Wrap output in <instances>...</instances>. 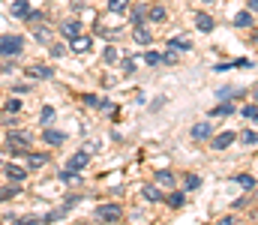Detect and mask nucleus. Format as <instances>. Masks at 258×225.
I'll return each mask as SVG.
<instances>
[{"instance_id": "27", "label": "nucleus", "mask_w": 258, "mask_h": 225, "mask_svg": "<svg viewBox=\"0 0 258 225\" xmlns=\"http://www.w3.org/2000/svg\"><path fill=\"white\" fill-rule=\"evenodd\" d=\"M57 177H60V183H81V177H78V171H69V168H63V171H60Z\"/></svg>"}, {"instance_id": "35", "label": "nucleus", "mask_w": 258, "mask_h": 225, "mask_svg": "<svg viewBox=\"0 0 258 225\" xmlns=\"http://www.w3.org/2000/svg\"><path fill=\"white\" fill-rule=\"evenodd\" d=\"M84 102H87L90 108H99V102H102V99H99V96H93V93H87V96H84Z\"/></svg>"}, {"instance_id": "15", "label": "nucleus", "mask_w": 258, "mask_h": 225, "mask_svg": "<svg viewBox=\"0 0 258 225\" xmlns=\"http://www.w3.org/2000/svg\"><path fill=\"white\" fill-rule=\"evenodd\" d=\"M33 36H36V42H42V45H51V30H48L42 21L33 27Z\"/></svg>"}, {"instance_id": "38", "label": "nucleus", "mask_w": 258, "mask_h": 225, "mask_svg": "<svg viewBox=\"0 0 258 225\" xmlns=\"http://www.w3.org/2000/svg\"><path fill=\"white\" fill-rule=\"evenodd\" d=\"M243 117H255L258 120V105H246V108H243Z\"/></svg>"}, {"instance_id": "26", "label": "nucleus", "mask_w": 258, "mask_h": 225, "mask_svg": "<svg viewBox=\"0 0 258 225\" xmlns=\"http://www.w3.org/2000/svg\"><path fill=\"white\" fill-rule=\"evenodd\" d=\"M240 141H243L246 147H252V144H258V132L255 129H243V132H240Z\"/></svg>"}, {"instance_id": "7", "label": "nucleus", "mask_w": 258, "mask_h": 225, "mask_svg": "<svg viewBox=\"0 0 258 225\" xmlns=\"http://www.w3.org/2000/svg\"><path fill=\"white\" fill-rule=\"evenodd\" d=\"M3 174H6L12 183H24V180H27V168H21V165H15V162H12V165H3Z\"/></svg>"}, {"instance_id": "23", "label": "nucleus", "mask_w": 258, "mask_h": 225, "mask_svg": "<svg viewBox=\"0 0 258 225\" xmlns=\"http://www.w3.org/2000/svg\"><path fill=\"white\" fill-rule=\"evenodd\" d=\"M144 18H147V6H132V27L144 24Z\"/></svg>"}, {"instance_id": "41", "label": "nucleus", "mask_w": 258, "mask_h": 225, "mask_svg": "<svg viewBox=\"0 0 258 225\" xmlns=\"http://www.w3.org/2000/svg\"><path fill=\"white\" fill-rule=\"evenodd\" d=\"M249 12H252V15L258 12V0H249Z\"/></svg>"}, {"instance_id": "11", "label": "nucleus", "mask_w": 258, "mask_h": 225, "mask_svg": "<svg viewBox=\"0 0 258 225\" xmlns=\"http://www.w3.org/2000/svg\"><path fill=\"white\" fill-rule=\"evenodd\" d=\"M9 15H12V18H27V15H30V3H27V0H12Z\"/></svg>"}, {"instance_id": "20", "label": "nucleus", "mask_w": 258, "mask_h": 225, "mask_svg": "<svg viewBox=\"0 0 258 225\" xmlns=\"http://www.w3.org/2000/svg\"><path fill=\"white\" fill-rule=\"evenodd\" d=\"M156 186L159 189H171L174 186V174L171 171H156Z\"/></svg>"}, {"instance_id": "29", "label": "nucleus", "mask_w": 258, "mask_h": 225, "mask_svg": "<svg viewBox=\"0 0 258 225\" xmlns=\"http://www.w3.org/2000/svg\"><path fill=\"white\" fill-rule=\"evenodd\" d=\"M147 18L150 21H165V9L162 6H147Z\"/></svg>"}, {"instance_id": "14", "label": "nucleus", "mask_w": 258, "mask_h": 225, "mask_svg": "<svg viewBox=\"0 0 258 225\" xmlns=\"http://www.w3.org/2000/svg\"><path fill=\"white\" fill-rule=\"evenodd\" d=\"M195 24H198V30H201V33H210V30L216 27V24H213V18H210L207 12H198V15H195Z\"/></svg>"}, {"instance_id": "40", "label": "nucleus", "mask_w": 258, "mask_h": 225, "mask_svg": "<svg viewBox=\"0 0 258 225\" xmlns=\"http://www.w3.org/2000/svg\"><path fill=\"white\" fill-rule=\"evenodd\" d=\"M123 72H126V75L135 72V60H123Z\"/></svg>"}, {"instance_id": "42", "label": "nucleus", "mask_w": 258, "mask_h": 225, "mask_svg": "<svg viewBox=\"0 0 258 225\" xmlns=\"http://www.w3.org/2000/svg\"><path fill=\"white\" fill-rule=\"evenodd\" d=\"M252 93H255V102H258V84H255V90H252Z\"/></svg>"}, {"instance_id": "30", "label": "nucleus", "mask_w": 258, "mask_h": 225, "mask_svg": "<svg viewBox=\"0 0 258 225\" xmlns=\"http://www.w3.org/2000/svg\"><path fill=\"white\" fill-rule=\"evenodd\" d=\"M102 60H105V63H117V60H120V51H117L114 45H108V48L102 51Z\"/></svg>"}, {"instance_id": "36", "label": "nucleus", "mask_w": 258, "mask_h": 225, "mask_svg": "<svg viewBox=\"0 0 258 225\" xmlns=\"http://www.w3.org/2000/svg\"><path fill=\"white\" fill-rule=\"evenodd\" d=\"M78 201H81V195H75V192H72V195H66L63 207H75V204H78Z\"/></svg>"}, {"instance_id": "33", "label": "nucleus", "mask_w": 258, "mask_h": 225, "mask_svg": "<svg viewBox=\"0 0 258 225\" xmlns=\"http://www.w3.org/2000/svg\"><path fill=\"white\" fill-rule=\"evenodd\" d=\"M6 111H9V114H18V111H21V99H18V96L6 99Z\"/></svg>"}, {"instance_id": "24", "label": "nucleus", "mask_w": 258, "mask_h": 225, "mask_svg": "<svg viewBox=\"0 0 258 225\" xmlns=\"http://www.w3.org/2000/svg\"><path fill=\"white\" fill-rule=\"evenodd\" d=\"M51 120H54V108H51V105H42V111H39V123H42V126H51Z\"/></svg>"}, {"instance_id": "4", "label": "nucleus", "mask_w": 258, "mask_h": 225, "mask_svg": "<svg viewBox=\"0 0 258 225\" xmlns=\"http://www.w3.org/2000/svg\"><path fill=\"white\" fill-rule=\"evenodd\" d=\"M87 162H90V150H75L72 156H69V162H66V168L69 171H81V168H87Z\"/></svg>"}, {"instance_id": "9", "label": "nucleus", "mask_w": 258, "mask_h": 225, "mask_svg": "<svg viewBox=\"0 0 258 225\" xmlns=\"http://www.w3.org/2000/svg\"><path fill=\"white\" fill-rule=\"evenodd\" d=\"M141 195H144V201H150V204H156V201H165L156 183H144V186H141Z\"/></svg>"}, {"instance_id": "19", "label": "nucleus", "mask_w": 258, "mask_h": 225, "mask_svg": "<svg viewBox=\"0 0 258 225\" xmlns=\"http://www.w3.org/2000/svg\"><path fill=\"white\" fill-rule=\"evenodd\" d=\"M45 162H48V153H30V150H27V165H30L33 171H36V168H42Z\"/></svg>"}, {"instance_id": "39", "label": "nucleus", "mask_w": 258, "mask_h": 225, "mask_svg": "<svg viewBox=\"0 0 258 225\" xmlns=\"http://www.w3.org/2000/svg\"><path fill=\"white\" fill-rule=\"evenodd\" d=\"M63 54H66L63 45H51V57H63Z\"/></svg>"}, {"instance_id": "31", "label": "nucleus", "mask_w": 258, "mask_h": 225, "mask_svg": "<svg viewBox=\"0 0 258 225\" xmlns=\"http://www.w3.org/2000/svg\"><path fill=\"white\" fill-rule=\"evenodd\" d=\"M234 180H237L243 189H255V177H252V174H234Z\"/></svg>"}, {"instance_id": "16", "label": "nucleus", "mask_w": 258, "mask_h": 225, "mask_svg": "<svg viewBox=\"0 0 258 225\" xmlns=\"http://www.w3.org/2000/svg\"><path fill=\"white\" fill-rule=\"evenodd\" d=\"M135 42H138V45H150V42H153V33H150L144 24H135Z\"/></svg>"}, {"instance_id": "3", "label": "nucleus", "mask_w": 258, "mask_h": 225, "mask_svg": "<svg viewBox=\"0 0 258 225\" xmlns=\"http://www.w3.org/2000/svg\"><path fill=\"white\" fill-rule=\"evenodd\" d=\"M96 219L99 222H120L123 219V207L120 204H99L96 207Z\"/></svg>"}, {"instance_id": "1", "label": "nucleus", "mask_w": 258, "mask_h": 225, "mask_svg": "<svg viewBox=\"0 0 258 225\" xmlns=\"http://www.w3.org/2000/svg\"><path fill=\"white\" fill-rule=\"evenodd\" d=\"M30 144H33V135L30 132H24L18 126H9V132H6V150L12 156H27Z\"/></svg>"}, {"instance_id": "21", "label": "nucleus", "mask_w": 258, "mask_h": 225, "mask_svg": "<svg viewBox=\"0 0 258 225\" xmlns=\"http://www.w3.org/2000/svg\"><path fill=\"white\" fill-rule=\"evenodd\" d=\"M168 48H174V51L180 54V51H192V42H189V39H183V36H174V39L168 42Z\"/></svg>"}, {"instance_id": "5", "label": "nucleus", "mask_w": 258, "mask_h": 225, "mask_svg": "<svg viewBox=\"0 0 258 225\" xmlns=\"http://www.w3.org/2000/svg\"><path fill=\"white\" fill-rule=\"evenodd\" d=\"M69 48H72L75 54H90V48H93V39H90L87 33H78L75 39H69Z\"/></svg>"}, {"instance_id": "8", "label": "nucleus", "mask_w": 258, "mask_h": 225, "mask_svg": "<svg viewBox=\"0 0 258 225\" xmlns=\"http://www.w3.org/2000/svg\"><path fill=\"white\" fill-rule=\"evenodd\" d=\"M234 141H237V135H234V132H219V135L210 141V147H213V150H225V147H231Z\"/></svg>"}, {"instance_id": "34", "label": "nucleus", "mask_w": 258, "mask_h": 225, "mask_svg": "<svg viewBox=\"0 0 258 225\" xmlns=\"http://www.w3.org/2000/svg\"><path fill=\"white\" fill-rule=\"evenodd\" d=\"M108 9L111 12H123V9H129V0H108Z\"/></svg>"}, {"instance_id": "18", "label": "nucleus", "mask_w": 258, "mask_h": 225, "mask_svg": "<svg viewBox=\"0 0 258 225\" xmlns=\"http://www.w3.org/2000/svg\"><path fill=\"white\" fill-rule=\"evenodd\" d=\"M234 27H240V30H246V27H252V12H249V9H243V12H237V15H234Z\"/></svg>"}, {"instance_id": "32", "label": "nucleus", "mask_w": 258, "mask_h": 225, "mask_svg": "<svg viewBox=\"0 0 258 225\" xmlns=\"http://www.w3.org/2000/svg\"><path fill=\"white\" fill-rule=\"evenodd\" d=\"M144 60H147L150 66H156V63H165V54H159V51H147Z\"/></svg>"}, {"instance_id": "22", "label": "nucleus", "mask_w": 258, "mask_h": 225, "mask_svg": "<svg viewBox=\"0 0 258 225\" xmlns=\"http://www.w3.org/2000/svg\"><path fill=\"white\" fill-rule=\"evenodd\" d=\"M165 204H168L171 210H180V207L186 204V198H183V192H171V195L165 198Z\"/></svg>"}, {"instance_id": "28", "label": "nucleus", "mask_w": 258, "mask_h": 225, "mask_svg": "<svg viewBox=\"0 0 258 225\" xmlns=\"http://www.w3.org/2000/svg\"><path fill=\"white\" fill-rule=\"evenodd\" d=\"M198 186H201V177H198V174H186V177H183V189H186V192H192Z\"/></svg>"}, {"instance_id": "37", "label": "nucleus", "mask_w": 258, "mask_h": 225, "mask_svg": "<svg viewBox=\"0 0 258 225\" xmlns=\"http://www.w3.org/2000/svg\"><path fill=\"white\" fill-rule=\"evenodd\" d=\"M39 222H42L39 216H24V219H18L15 225H39Z\"/></svg>"}, {"instance_id": "6", "label": "nucleus", "mask_w": 258, "mask_h": 225, "mask_svg": "<svg viewBox=\"0 0 258 225\" xmlns=\"http://www.w3.org/2000/svg\"><path fill=\"white\" fill-rule=\"evenodd\" d=\"M42 141L45 144H51V147H60L66 141V132H60V129H51V126H45L42 129Z\"/></svg>"}, {"instance_id": "2", "label": "nucleus", "mask_w": 258, "mask_h": 225, "mask_svg": "<svg viewBox=\"0 0 258 225\" xmlns=\"http://www.w3.org/2000/svg\"><path fill=\"white\" fill-rule=\"evenodd\" d=\"M24 51L21 36H0V57H18Z\"/></svg>"}, {"instance_id": "10", "label": "nucleus", "mask_w": 258, "mask_h": 225, "mask_svg": "<svg viewBox=\"0 0 258 225\" xmlns=\"http://www.w3.org/2000/svg\"><path fill=\"white\" fill-rule=\"evenodd\" d=\"M210 135H213V126H210L207 120H201V123H195L192 126V138L195 141H207Z\"/></svg>"}, {"instance_id": "25", "label": "nucleus", "mask_w": 258, "mask_h": 225, "mask_svg": "<svg viewBox=\"0 0 258 225\" xmlns=\"http://www.w3.org/2000/svg\"><path fill=\"white\" fill-rule=\"evenodd\" d=\"M15 195H18V183H12V186H3V189H0V204H3V201H12Z\"/></svg>"}, {"instance_id": "17", "label": "nucleus", "mask_w": 258, "mask_h": 225, "mask_svg": "<svg viewBox=\"0 0 258 225\" xmlns=\"http://www.w3.org/2000/svg\"><path fill=\"white\" fill-rule=\"evenodd\" d=\"M51 75H54V69L45 66V63L42 66H27V78H51Z\"/></svg>"}, {"instance_id": "43", "label": "nucleus", "mask_w": 258, "mask_h": 225, "mask_svg": "<svg viewBox=\"0 0 258 225\" xmlns=\"http://www.w3.org/2000/svg\"><path fill=\"white\" fill-rule=\"evenodd\" d=\"M0 168H3V165H0Z\"/></svg>"}, {"instance_id": "12", "label": "nucleus", "mask_w": 258, "mask_h": 225, "mask_svg": "<svg viewBox=\"0 0 258 225\" xmlns=\"http://www.w3.org/2000/svg\"><path fill=\"white\" fill-rule=\"evenodd\" d=\"M60 33H63L66 39H75V36L81 33V24H78L75 18H69V21H63V24H60Z\"/></svg>"}, {"instance_id": "13", "label": "nucleus", "mask_w": 258, "mask_h": 225, "mask_svg": "<svg viewBox=\"0 0 258 225\" xmlns=\"http://www.w3.org/2000/svg\"><path fill=\"white\" fill-rule=\"evenodd\" d=\"M234 114V102H219L210 108V117H231Z\"/></svg>"}]
</instances>
